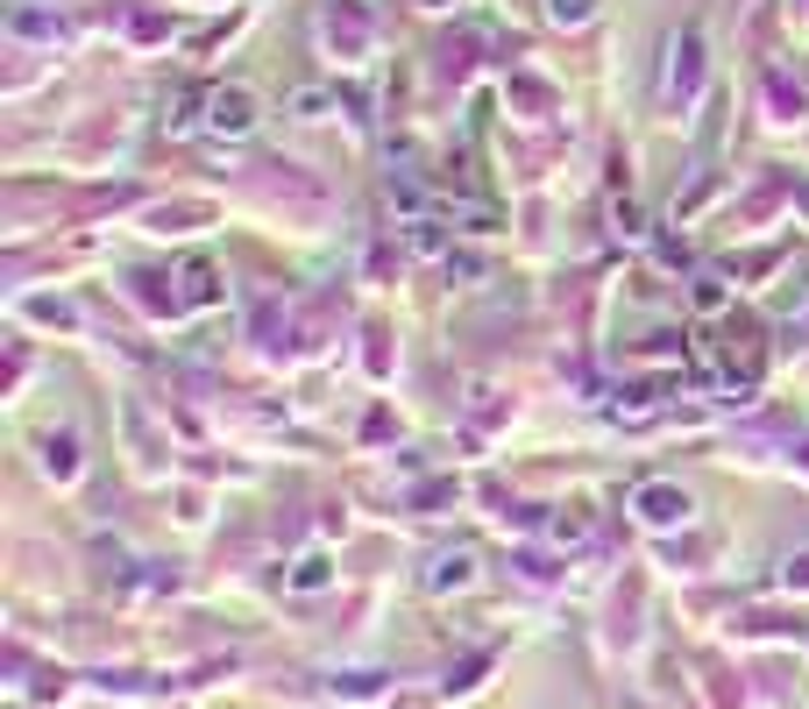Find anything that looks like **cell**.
<instances>
[{"label": "cell", "mask_w": 809, "mask_h": 709, "mask_svg": "<svg viewBox=\"0 0 809 709\" xmlns=\"http://www.w3.org/2000/svg\"><path fill=\"white\" fill-rule=\"evenodd\" d=\"M249 121H257V114H249V100H242V93H220V100H214V128H228V135H242V128H249Z\"/></svg>", "instance_id": "1"}, {"label": "cell", "mask_w": 809, "mask_h": 709, "mask_svg": "<svg viewBox=\"0 0 809 709\" xmlns=\"http://www.w3.org/2000/svg\"><path fill=\"white\" fill-rule=\"evenodd\" d=\"M554 14L561 22H590V0H554Z\"/></svg>", "instance_id": "2"}]
</instances>
